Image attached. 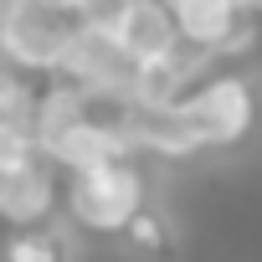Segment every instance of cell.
<instances>
[{
    "label": "cell",
    "mask_w": 262,
    "mask_h": 262,
    "mask_svg": "<svg viewBox=\"0 0 262 262\" xmlns=\"http://www.w3.org/2000/svg\"><path fill=\"white\" fill-rule=\"evenodd\" d=\"M144 206H149V185H144V170L134 155L98 165V170H82V175H62L57 211L88 236H118Z\"/></svg>",
    "instance_id": "1"
},
{
    "label": "cell",
    "mask_w": 262,
    "mask_h": 262,
    "mask_svg": "<svg viewBox=\"0 0 262 262\" xmlns=\"http://www.w3.org/2000/svg\"><path fill=\"white\" fill-rule=\"evenodd\" d=\"M77 16L62 0H16V6L0 16V52L16 67H26L31 77H57L62 57L77 41Z\"/></svg>",
    "instance_id": "2"
},
{
    "label": "cell",
    "mask_w": 262,
    "mask_h": 262,
    "mask_svg": "<svg viewBox=\"0 0 262 262\" xmlns=\"http://www.w3.org/2000/svg\"><path fill=\"white\" fill-rule=\"evenodd\" d=\"M175 108L190 123L201 149H231L257 123V93H252V82L242 72H206L201 82L185 88V98Z\"/></svg>",
    "instance_id": "3"
},
{
    "label": "cell",
    "mask_w": 262,
    "mask_h": 262,
    "mask_svg": "<svg viewBox=\"0 0 262 262\" xmlns=\"http://www.w3.org/2000/svg\"><path fill=\"white\" fill-rule=\"evenodd\" d=\"M62 206V175L52 160H26L16 170L0 175V221L11 231H26V226H52Z\"/></svg>",
    "instance_id": "4"
},
{
    "label": "cell",
    "mask_w": 262,
    "mask_h": 262,
    "mask_svg": "<svg viewBox=\"0 0 262 262\" xmlns=\"http://www.w3.org/2000/svg\"><path fill=\"white\" fill-rule=\"evenodd\" d=\"M62 82L93 93V98H128V82H134V62L118 52L113 36L103 31H77L72 52L62 57Z\"/></svg>",
    "instance_id": "5"
},
{
    "label": "cell",
    "mask_w": 262,
    "mask_h": 262,
    "mask_svg": "<svg viewBox=\"0 0 262 262\" xmlns=\"http://www.w3.org/2000/svg\"><path fill=\"white\" fill-rule=\"evenodd\" d=\"M113 41L134 67H149V62H165L180 52V26L165 0H128V11L113 26Z\"/></svg>",
    "instance_id": "6"
},
{
    "label": "cell",
    "mask_w": 262,
    "mask_h": 262,
    "mask_svg": "<svg viewBox=\"0 0 262 262\" xmlns=\"http://www.w3.org/2000/svg\"><path fill=\"white\" fill-rule=\"evenodd\" d=\"M0 262H67V242L57 226H26L0 242Z\"/></svg>",
    "instance_id": "7"
},
{
    "label": "cell",
    "mask_w": 262,
    "mask_h": 262,
    "mask_svg": "<svg viewBox=\"0 0 262 262\" xmlns=\"http://www.w3.org/2000/svg\"><path fill=\"white\" fill-rule=\"evenodd\" d=\"M36 93H41V77H31L26 67H16L0 52V118H26Z\"/></svg>",
    "instance_id": "8"
},
{
    "label": "cell",
    "mask_w": 262,
    "mask_h": 262,
    "mask_svg": "<svg viewBox=\"0 0 262 262\" xmlns=\"http://www.w3.org/2000/svg\"><path fill=\"white\" fill-rule=\"evenodd\" d=\"M118 236L134 247V252H144V257H155V252H165V247H170V226H165V216H160L155 206H144L134 221L118 231Z\"/></svg>",
    "instance_id": "9"
},
{
    "label": "cell",
    "mask_w": 262,
    "mask_h": 262,
    "mask_svg": "<svg viewBox=\"0 0 262 262\" xmlns=\"http://www.w3.org/2000/svg\"><path fill=\"white\" fill-rule=\"evenodd\" d=\"M26 160H36V139H31L26 118H0V175Z\"/></svg>",
    "instance_id": "10"
},
{
    "label": "cell",
    "mask_w": 262,
    "mask_h": 262,
    "mask_svg": "<svg viewBox=\"0 0 262 262\" xmlns=\"http://www.w3.org/2000/svg\"><path fill=\"white\" fill-rule=\"evenodd\" d=\"M67 6H72V16H77L82 31H103V36H113L118 16L128 11V0H67Z\"/></svg>",
    "instance_id": "11"
},
{
    "label": "cell",
    "mask_w": 262,
    "mask_h": 262,
    "mask_svg": "<svg viewBox=\"0 0 262 262\" xmlns=\"http://www.w3.org/2000/svg\"><path fill=\"white\" fill-rule=\"evenodd\" d=\"M11 6H16V0H0V16H6V11H11Z\"/></svg>",
    "instance_id": "12"
},
{
    "label": "cell",
    "mask_w": 262,
    "mask_h": 262,
    "mask_svg": "<svg viewBox=\"0 0 262 262\" xmlns=\"http://www.w3.org/2000/svg\"><path fill=\"white\" fill-rule=\"evenodd\" d=\"M257 21H262V0H257Z\"/></svg>",
    "instance_id": "13"
},
{
    "label": "cell",
    "mask_w": 262,
    "mask_h": 262,
    "mask_svg": "<svg viewBox=\"0 0 262 262\" xmlns=\"http://www.w3.org/2000/svg\"><path fill=\"white\" fill-rule=\"evenodd\" d=\"M247 6H257V0H247Z\"/></svg>",
    "instance_id": "14"
},
{
    "label": "cell",
    "mask_w": 262,
    "mask_h": 262,
    "mask_svg": "<svg viewBox=\"0 0 262 262\" xmlns=\"http://www.w3.org/2000/svg\"><path fill=\"white\" fill-rule=\"evenodd\" d=\"M62 6H67V0H62Z\"/></svg>",
    "instance_id": "15"
}]
</instances>
